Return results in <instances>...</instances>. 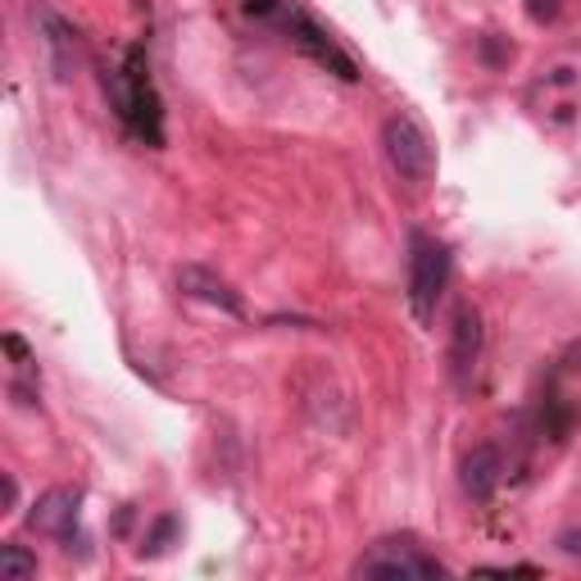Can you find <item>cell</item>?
Returning a JSON list of instances; mask_svg holds the SVG:
<instances>
[{
	"mask_svg": "<svg viewBox=\"0 0 581 581\" xmlns=\"http://www.w3.org/2000/svg\"><path fill=\"white\" fill-rule=\"evenodd\" d=\"M6 351H10V360H14L19 368H32V351H28V341H23L19 332H6Z\"/></svg>",
	"mask_w": 581,
	"mask_h": 581,
	"instance_id": "9a60e30c",
	"label": "cell"
},
{
	"mask_svg": "<svg viewBox=\"0 0 581 581\" xmlns=\"http://www.w3.org/2000/svg\"><path fill=\"white\" fill-rule=\"evenodd\" d=\"M486 351V327H482V309L459 301L450 314V345H445V364H450V382L459 391H473L477 364Z\"/></svg>",
	"mask_w": 581,
	"mask_h": 581,
	"instance_id": "52a82bcc",
	"label": "cell"
},
{
	"mask_svg": "<svg viewBox=\"0 0 581 581\" xmlns=\"http://www.w3.org/2000/svg\"><path fill=\"white\" fill-rule=\"evenodd\" d=\"M382 150H386L391 173H395L404 187L423 191V187L436 183V146H432L427 128L414 119V114L395 109L391 119L382 124Z\"/></svg>",
	"mask_w": 581,
	"mask_h": 581,
	"instance_id": "7a4b0ae2",
	"label": "cell"
},
{
	"mask_svg": "<svg viewBox=\"0 0 581 581\" xmlns=\"http://www.w3.org/2000/svg\"><path fill=\"white\" fill-rule=\"evenodd\" d=\"M477 50H482L486 69H504V65L513 60V46H509V41H500L495 32H491V37H482V41H477Z\"/></svg>",
	"mask_w": 581,
	"mask_h": 581,
	"instance_id": "4fadbf2b",
	"label": "cell"
},
{
	"mask_svg": "<svg viewBox=\"0 0 581 581\" xmlns=\"http://www.w3.org/2000/svg\"><path fill=\"white\" fill-rule=\"evenodd\" d=\"M559 10H563L559 0H528V19H532V23H554Z\"/></svg>",
	"mask_w": 581,
	"mask_h": 581,
	"instance_id": "5bb4252c",
	"label": "cell"
},
{
	"mask_svg": "<svg viewBox=\"0 0 581 581\" xmlns=\"http://www.w3.org/2000/svg\"><path fill=\"white\" fill-rule=\"evenodd\" d=\"M178 286H183V296H191V301H200V305H214V309H223V314H232V318H246V301H242L218 273H209V268H200V264H187V268L178 273Z\"/></svg>",
	"mask_w": 581,
	"mask_h": 581,
	"instance_id": "30bf717a",
	"label": "cell"
},
{
	"mask_svg": "<svg viewBox=\"0 0 581 581\" xmlns=\"http://www.w3.org/2000/svg\"><path fill=\"white\" fill-rule=\"evenodd\" d=\"M173 536H178V518H173V513H164V518L155 522V528H150V536H146V545H141V554H150V559H155V554H164Z\"/></svg>",
	"mask_w": 581,
	"mask_h": 581,
	"instance_id": "7c38bea8",
	"label": "cell"
},
{
	"mask_svg": "<svg viewBox=\"0 0 581 581\" xmlns=\"http://www.w3.org/2000/svg\"><path fill=\"white\" fill-rule=\"evenodd\" d=\"M445 563L418 536H382L355 559V577H441Z\"/></svg>",
	"mask_w": 581,
	"mask_h": 581,
	"instance_id": "5b68a950",
	"label": "cell"
},
{
	"mask_svg": "<svg viewBox=\"0 0 581 581\" xmlns=\"http://www.w3.org/2000/svg\"><path fill=\"white\" fill-rule=\"evenodd\" d=\"M559 550H563L568 559H581V532H563V536H559Z\"/></svg>",
	"mask_w": 581,
	"mask_h": 581,
	"instance_id": "e0dca14e",
	"label": "cell"
},
{
	"mask_svg": "<svg viewBox=\"0 0 581 581\" xmlns=\"http://www.w3.org/2000/svg\"><path fill=\"white\" fill-rule=\"evenodd\" d=\"M0 572L6 577H37V554L23 545H0Z\"/></svg>",
	"mask_w": 581,
	"mask_h": 581,
	"instance_id": "8fae6325",
	"label": "cell"
},
{
	"mask_svg": "<svg viewBox=\"0 0 581 581\" xmlns=\"http://www.w3.org/2000/svg\"><path fill=\"white\" fill-rule=\"evenodd\" d=\"M273 28L277 32H286V41L296 46L301 55H309V60L318 65V69H327V73H336L341 82H360V65H355V55L351 50H341L336 46V37L309 14V10H301L296 0H282V10H277V19H273Z\"/></svg>",
	"mask_w": 581,
	"mask_h": 581,
	"instance_id": "3957f363",
	"label": "cell"
},
{
	"mask_svg": "<svg viewBox=\"0 0 581 581\" xmlns=\"http://www.w3.org/2000/svg\"><path fill=\"white\" fill-rule=\"evenodd\" d=\"M78 522H82V491L78 486H50V491H41L37 504H32V513H28V528L37 536L65 541L69 554H73V545H82Z\"/></svg>",
	"mask_w": 581,
	"mask_h": 581,
	"instance_id": "ba28073f",
	"label": "cell"
},
{
	"mask_svg": "<svg viewBox=\"0 0 581 581\" xmlns=\"http://www.w3.org/2000/svg\"><path fill=\"white\" fill-rule=\"evenodd\" d=\"M32 28H37V37H41V50H46L55 78L69 82V78L87 65V41H82V32H78L60 10H55L50 0H32Z\"/></svg>",
	"mask_w": 581,
	"mask_h": 581,
	"instance_id": "8992f818",
	"label": "cell"
},
{
	"mask_svg": "<svg viewBox=\"0 0 581 581\" xmlns=\"http://www.w3.org/2000/svg\"><path fill=\"white\" fill-rule=\"evenodd\" d=\"M450 286V246L432 232H410V309L418 323L436 318V301Z\"/></svg>",
	"mask_w": 581,
	"mask_h": 581,
	"instance_id": "277c9868",
	"label": "cell"
},
{
	"mask_svg": "<svg viewBox=\"0 0 581 581\" xmlns=\"http://www.w3.org/2000/svg\"><path fill=\"white\" fill-rule=\"evenodd\" d=\"M105 96H109V109L119 114V124L146 141V146H164V100L155 91V78H150V55H146V41H132L124 50V60L105 73Z\"/></svg>",
	"mask_w": 581,
	"mask_h": 581,
	"instance_id": "6da1fadb",
	"label": "cell"
},
{
	"mask_svg": "<svg viewBox=\"0 0 581 581\" xmlns=\"http://www.w3.org/2000/svg\"><path fill=\"white\" fill-rule=\"evenodd\" d=\"M19 504V486H14V477L6 473V509H14Z\"/></svg>",
	"mask_w": 581,
	"mask_h": 581,
	"instance_id": "ac0fdd59",
	"label": "cell"
},
{
	"mask_svg": "<svg viewBox=\"0 0 581 581\" xmlns=\"http://www.w3.org/2000/svg\"><path fill=\"white\" fill-rule=\"evenodd\" d=\"M563 368H568V373H581V336H577V341H568V351H563Z\"/></svg>",
	"mask_w": 581,
	"mask_h": 581,
	"instance_id": "2e32d148",
	"label": "cell"
},
{
	"mask_svg": "<svg viewBox=\"0 0 581 581\" xmlns=\"http://www.w3.org/2000/svg\"><path fill=\"white\" fill-rule=\"evenodd\" d=\"M500 482H504V454H500V445L482 441V445H473L469 454H463V463H459V486H463V495H469V500L486 504V500L500 491Z\"/></svg>",
	"mask_w": 581,
	"mask_h": 581,
	"instance_id": "9c48e42d",
	"label": "cell"
}]
</instances>
